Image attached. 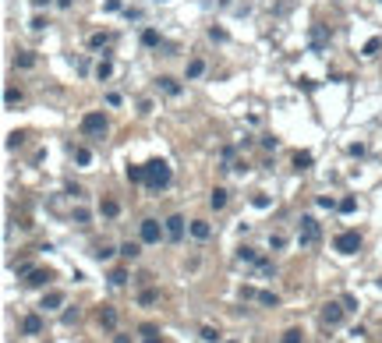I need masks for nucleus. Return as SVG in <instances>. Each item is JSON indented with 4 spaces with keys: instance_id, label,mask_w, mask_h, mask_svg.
I'll return each mask as SVG.
<instances>
[{
    "instance_id": "nucleus-1",
    "label": "nucleus",
    "mask_w": 382,
    "mask_h": 343,
    "mask_svg": "<svg viewBox=\"0 0 382 343\" xmlns=\"http://www.w3.org/2000/svg\"><path fill=\"white\" fill-rule=\"evenodd\" d=\"M170 180H174V170H170L163 160H149V163H145V184L152 187V191L170 187Z\"/></svg>"
},
{
    "instance_id": "nucleus-2",
    "label": "nucleus",
    "mask_w": 382,
    "mask_h": 343,
    "mask_svg": "<svg viewBox=\"0 0 382 343\" xmlns=\"http://www.w3.org/2000/svg\"><path fill=\"white\" fill-rule=\"evenodd\" d=\"M319 237H322L319 219H315V216H301V234H297V244H301V248H315V244H319Z\"/></svg>"
},
{
    "instance_id": "nucleus-3",
    "label": "nucleus",
    "mask_w": 382,
    "mask_h": 343,
    "mask_svg": "<svg viewBox=\"0 0 382 343\" xmlns=\"http://www.w3.org/2000/svg\"><path fill=\"white\" fill-rule=\"evenodd\" d=\"M333 248H336L340 255H358V251H361V234H358V230H343V234L333 237Z\"/></svg>"
},
{
    "instance_id": "nucleus-4",
    "label": "nucleus",
    "mask_w": 382,
    "mask_h": 343,
    "mask_svg": "<svg viewBox=\"0 0 382 343\" xmlns=\"http://www.w3.org/2000/svg\"><path fill=\"white\" fill-rule=\"evenodd\" d=\"M82 131H85V135H92V138H103V135H106V117H103L99 110L85 113V117H82Z\"/></svg>"
},
{
    "instance_id": "nucleus-5",
    "label": "nucleus",
    "mask_w": 382,
    "mask_h": 343,
    "mask_svg": "<svg viewBox=\"0 0 382 343\" xmlns=\"http://www.w3.org/2000/svg\"><path fill=\"white\" fill-rule=\"evenodd\" d=\"M163 230H167V226H160L156 219H142V226H138V237H142V244H160Z\"/></svg>"
},
{
    "instance_id": "nucleus-6",
    "label": "nucleus",
    "mask_w": 382,
    "mask_h": 343,
    "mask_svg": "<svg viewBox=\"0 0 382 343\" xmlns=\"http://www.w3.org/2000/svg\"><path fill=\"white\" fill-rule=\"evenodd\" d=\"M343 312H347V308H343V301H326L322 304V322L326 326H340L343 322Z\"/></svg>"
},
{
    "instance_id": "nucleus-7",
    "label": "nucleus",
    "mask_w": 382,
    "mask_h": 343,
    "mask_svg": "<svg viewBox=\"0 0 382 343\" xmlns=\"http://www.w3.org/2000/svg\"><path fill=\"white\" fill-rule=\"evenodd\" d=\"M163 226H167V237H170L174 244H177V241L184 237V216H181V212H174V216H167V223H163Z\"/></svg>"
},
{
    "instance_id": "nucleus-8",
    "label": "nucleus",
    "mask_w": 382,
    "mask_h": 343,
    "mask_svg": "<svg viewBox=\"0 0 382 343\" xmlns=\"http://www.w3.org/2000/svg\"><path fill=\"white\" fill-rule=\"evenodd\" d=\"M188 230H191V237H195V241H209V237H212V226H209L205 219H191Z\"/></svg>"
},
{
    "instance_id": "nucleus-9",
    "label": "nucleus",
    "mask_w": 382,
    "mask_h": 343,
    "mask_svg": "<svg viewBox=\"0 0 382 343\" xmlns=\"http://www.w3.org/2000/svg\"><path fill=\"white\" fill-rule=\"evenodd\" d=\"M326 43H329V32H326L322 25H315V28H312V50L319 53V50H326Z\"/></svg>"
},
{
    "instance_id": "nucleus-10",
    "label": "nucleus",
    "mask_w": 382,
    "mask_h": 343,
    "mask_svg": "<svg viewBox=\"0 0 382 343\" xmlns=\"http://www.w3.org/2000/svg\"><path fill=\"white\" fill-rule=\"evenodd\" d=\"M21 333H28V336L43 333V319H39V315H25V319H21Z\"/></svg>"
},
{
    "instance_id": "nucleus-11",
    "label": "nucleus",
    "mask_w": 382,
    "mask_h": 343,
    "mask_svg": "<svg viewBox=\"0 0 382 343\" xmlns=\"http://www.w3.org/2000/svg\"><path fill=\"white\" fill-rule=\"evenodd\" d=\"M46 283H50V273L46 269H32L28 280H25V287H46Z\"/></svg>"
},
{
    "instance_id": "nucleus-12",
    "label": "nucleus",
    "mask_w": 382,
    "mask_h": 343,
    "mask_svg": "<svg viewBox=\"0 0 382 343\" xmlns=\"http://www.w3.org/2000/svg\"><path fill=\"white\" fill-rule=\"evenodd\" d=\"M110 43H113L110 32H92V35H89V46H92V50H103V46H110Z\"/></svg>"
},
{
    "instance_id": "nucleus-13",
    "label": "nucleus",
    "mask_w": 382,
    "mask_h": 343,
    "mask_svg": "<svg viewBox=\"0 0 382 343\" xmlns=\"http://www.w3.org/2000/svg\"><path fill=\"white\" fill-rule=\"evenodd\" d=\"M60 304H64V294H60V290H50V294L43 297V308H46V312H57Z\"/></svg>"
},
{
    "instance_id": "nucleus-14",
    "label": "nucleus",
    "mask_w": 382,
    "mask_h": 343,
    "mask_svg": "<svg viewBox=\"0 0 382 343\" xmlns=\"http://www.w3.org/2000/svg\"><path fill=\"white\" fill-rule=\"evenodd\" d=\"M184 74H188V78H202V74H205V60H198V57L188 60V71Z\"/></svg>"
},
{
    "instance_id": "nucleus-15",
    "label": "nucleus",
    "mask_w": 382,
    "mask_h": 343,
    "mask_svg": "<svg viewBox=\"0 0 382 343\" xmlns=\"http://www.w3.org/2000/svg\"><path fill=\"white\" fill-rule=\"evenodd\" d=\"M312 163H315L312 152H297V156H294V170H308Z\"/></svg>"
},
{
    "instance_id": "nucleus-16",
    "label": "nucleus",
    "mask_w": 382,
    "mask_h": 343,
    "mask_svg": "<svg viewBox=\"0 0 382 343\" xmlns=\"http://www.w3.org/2000/svg\"><path fill=\"white\" fill-rule=\"evenodd\" d=\"M255 297H258V304H265V308H276V304H280V297L273 290H258Z\"/></svg>"
},
{
    "instance_id": "nucleus-17",
    "label": "nucleus",
    "mask_w": 382,
    "mask_h": 343,
    "mask_svg": "<svg viewBox=\"0 0 382 343\" xmlns=\"http://www.w3.org/2000/svg\"><path fill=\"white\" fill-rule=\"evenodd\" d=\"M110 74H113V60H99V64H96V78H99V82H106Z\"/></svg>"
},
{
    "instance_id": "nucleus-18",
    "label": "nucleus",
    "mask_w": 382,
    "mask_h": 343,
    "mask_svg": "<svg viewBox=\"0 0 382 343\" xmlns=\"http://www.w3.org/2000/svg\"><path fill=\"white\" fill-rule=\"evenodd\" d=\"M99 212L113 219V216H117V212H121V205H117V202H113V198H103V202H99Z\"/></svg>"
},
{
    "instance_id": "nucleus-19",
    "label": "nucleus",
    "mask_w": 382,
    "mask_h": 343,
    "mask_svg": "<svg viewBox=\"0 0 382 343\" xmlns=\"http://www.w3.org/2000/svg\"><path fill=\"white\" fill-rule=\"evenodd\" d=\"M209 205H212V209H223V205H226V187H216V191L209 195Z\"/></svg>"
},
{
    "instance_id": "nucleus-20",
    "label": "nucleus",
    "mask_w": 382,
    "mask_h": 343,
    "mask_svg": "<svg viewBox=\"0 0 382 343\" xmlns=\"http://www.w3.org/2000/svg\"><path fill=\"white\" fill-rule=\"evenodd\" d=\"M74 163H78V167H89V163H92V152H89L85 145H78V149H74Z\"/></svg>"
},
{
    "instance_id": "nucleus-21",
    "label": "nucleus",
    "mask_w": 382,
    "mask_h": 343,
    "mask_svg": "<svg viewBox=\"0 0 382 343\" xmlns=\"http://www.w3.org/2000/svg\"><path fill=\"white\" fill-rule=\"evenodd\" d=\"M160 89L167 96H181V82H174V78H160Z\"/></svg>"
},
{
    "instance_id": "nucleus-22",
    "label": "nucleus",
    "mask_w": 382,
    "mask_h": 343,
    "mask_svg": "<svg viewBox=\"0 0 382 343\" xmlns=\"http://www.w3.org/2000/svg\"><path fill=\"white\" fill-rule=\"evenodd\" d=\"M138 251H142L138 241H124V244H121V255H124V258H138Z\"/></svg>"
},
{
    "instance_id": "nucleus-23",
    "label": "nucleus",
    "mask_w": 382,
    "mask_h": 343,
    "mask_svg": "<svg viewBox=\"0 0 382 343\" xmlns=\"http://www.w3.org/2000/svg\"><path fill=\"white\" fill-rule=\"evenodd\" d=\"M99 322H103L106 329H113V326H117V312H113V308H103V312H99Z\"/></svg>"
},
{
    "instance_id": "nucleus-24",
    "label": "nucleus",
    "mask_w": 382,
    "mask_h": 343,
    "mask_svg": "<svg viewBox=\"0 0 382 343\" xmlns=\"http://www.w3.org/2000/svg\"><path fill=\"white\" fill-rule=\"evenodd\" d=\"M142 46H160V32L156 28H145L142 32Z\"/></svg>"
},
{
    "instance_id": "nucleus-25",
    "label": "nucleus",
    "mask_w": 382,
    "mask_h": 343,
    "mask_svg": "<svg viewBox=\"0 0 382 343\" xmlns=\"http://www.w3.org/2000/svg\"><path fill=\"white\" fill-rule=\"evenodd\" d=\"M379 50H382V39H368V43L361 46V57H375Z\"/></svg>"
},
{
    "instance_id": "nucleus-26",
    "label": "nucleus",
    "mask_w": 382,
    "mask_h": 343,
    "mask_svg": "<svg viewBox=\"0 0 382 343\" xmlns=\"http://www.w3.org/2000/svg\"><path fill=\"white\" fill-rule=\"evenodd\" d=\"M128 180L131 184H145V167H128Z\"/></svg>"
},
{
    "instance_id": "nucleus-27",
    "label": "nucleus",
    "mask_w": 382,
    "mask_h": 343,
    "mask_svg": "<svg viewBox=\"0 0 382 343\" xmlns=\"http://www.w3.org/2000/svg\"><path fill=\"white\" fill-rule=\"evenodd\" d=\"M198 336H202L205 343H223V336H219V333H216L212 326H202V333H198Z\"/></svg>"
},
{
    "instance_id": "nucleus-28",
    "label": "nucleus",
    "mask_w": 382,
    "mask_h": 343,
    "mask_svg": "<svg viewBox=\"0 0 382 343\" xmlns=\"http://www.w3.org/2000/svg\"><path fill=\"white\" fill-rule=\"evenodd\" d=\"M110 283H113V287H124V283H128V273H124V269H113V273H110Z\"/></svg>"
},
{
    "instance_id": "nucleus-29",
    "label": "nucleus",
    "mask_w": 382,
    "mask_h": 343,
    "mask_svg": "<svg viewBox=\"0 0 382 343\" xmlns=\"http://www.w3.org/2000/svg\"><path fill=\"white\" fill-rule=\"evenodd\" d=\"M301 340H304V336H301V329H287L280 343H301Z\"/></svg>"
},
{
    "instance_id": "nucleus-30",
    "label": "nucleus",
    "mask_w": 382,
    "mask_h": 343,
    "mask_svg": "<svg viewBox=\"0 0 382 343\" xmlns=\"http://www.w3.org/2000/svg\"><path fill=\"white\" fill-rule=\"evenodd\" d=\"M251 205H255V209H269V205H273V198H269V195H255V198H251Z\"/></svg>"
},
{
    "instance_id": "nucleus-31",
    "label": "nucleus",
    "mask_w": 382,
    "mask_h": 343,
    "mask_svg": "<svg viewBox=\"0 0 382 343\" xmlns=\"http://www.w3.org/2000/svg\"><path fill=\"white\" fill-rule=\"evenodd\" d=\"M156 297H160L156 290H142L138 294V304H156Z\"/></svg>"
},
{
    "instance_id": "nucleus-32",
    "label": "nucleus",
    "mask_w": 382,
    "mask_h": 343,
    "mask_svg": "<svg viewBox=\"0 0 382 343\" xmlns=\"http://www.w3.org/2000/svg\"><path fill=\"white\" fill-rule=\"evenodd\" d=\"M340 301H343V308H347V312H358V297L354 294H343Z\"/></svg>"
},
{
    "instance_id": "nucleus-33",
    "label": "nucleus",
    "mask_w": 382,
    "mask_h": 343,
    "mask_svg": "<svg viewBox=\"0 0 382 343\" xmlns=\"http://www.w3.org/2000/svg\"><path fill=\"white\" fill-rule=\"evenodd\" d=\"M319 209H340V202L329 198V195H319Z\"/></svg>"
},
{
    "instance_id": "nucleus-34",
    "label": "nucleus",
    "mask_w": 382,
    "mask_h": 343,
    "mask_svg": "<svg viewBox=\"0 0 382 343\" xmlns=\"http://www.w3.org/2000/svg\"><path fill=\"white\" fill-rule=\"evenodd\" d=\"M237 258H241V262H258L255 248H241V251H237Z\"/></svg>"
},
{
    "instance_id": "nucleus-35",
    "label": "nucleus",
    "mask_w": 382,
    "mask_h": 343,
    "mask_svg": "<svg viewBox=\"0 0 382 343\" xmlns=\"http://www.w3.org/2000/svg\"><path fill=\"white\" fill-rule=\"evenodd\" d=\"M18 99H21V92H18V89H7V92H4V103H7V106H14Z\"/></svg>"
},
{
    "instance_id": "nucleus-36",
    "label": "nucleus",
    "mask_w": 382,
    "mask_h": 343,
    "mask_svg": "<svg viewBox=\"0 0 382 343\" xmlns=\"http://www.w3.org/2000/svg\"><path fill=\"white\" fill-rule=\"evenodd\" d=\"M21 138H25L21 131H11V135H7V149H18V145H21Z\"/></svg>"
},
{
    "instance_id": "nucleus-37",
    "label": "nucleus",
    "mask_w": 382,
    "mask_h": 343,
    "mask_svg": "<svg viewBox=\"0 0 382 343\" xmlns=\"http://www.w3.org/2000/svg\"><path fill=\"white\" fill-rule=\"evenodd\" d=\"M283 244H287V237H283V234H273V237H269V248H273V251H280Z\"/></svg>"
},
{
    "instance_id": "nucleus-38",
    "label": "nucleus",
    "mask_w": 382,
    "mask_h": 343,
    "mask_svg": "<svg viewBox=\"0 0 382 343\" xmlns=\"http://www.w3.org/2000/svg\"><path fill=\"white\" fill-rule=\"evenodd\" d=\"M354 209H358L354 198H340V212H354Z\"/></svg>"
},
{
    "instance_id": "nucleus-39",
    "label": "nucleus",
    "mask_w": 382,
    "mask_h": 343,
    "mask_svg": "<svg viewBox=\"0 0 382 343\" xmlns=\"http://www.w3.org/2000/svg\"><path fill=\"white\" fill-rule=\"evenodd\" d=\"M32 64H35L32 53H21V57H18V67H32Z\"/></svg>"
},
{
    "instance_id": "nucleus-40",
    "label": "nucleus",
    "mask_w": 382,
    "mask_h": 343,
    "mask_svg": "<svg viewBox=\"0 0 382 343\" xmlns=\"http://www.w3.org/2000/svg\"><path fill=\"white\" fill-rule=\"evenodd\" d=\"M92 255H96V258H99V262H106V258H113V251H110V248H96V251H92Z\"/></svg>"
},
{
    "instance_id": "nucleus-41",
    "label": "nucleus",
    "mask_w": 382,
    "mask_h": 343,
    "mask_svg": "<svg viewBox=\"0 0 382 343\" xmlns=\"http://www.w3.org/2000/svg\"><path fill=\"white\" fill-rule=\"evenodd\" d=\"M32 28H35V32H43V28H46V18L35 14V18H32Z\"/></svg>"
},
{
    "instance_id": "nucleus-42",
    "label": "nucleus",
    "mask_w": 382,
    "mask_h": 343,
    "mask_svg": "<svg viewBox=\"0 0 382 343\" xmlns=\"http://www.w3.org/2000/svg\"><path fill=\"white\" fill-rule=\"evenodd\" d=\"M297 85H301V89H304V92H315V82H312V78H301V82H297Z\"/></svg>"
},
{
    "instance_id": "nucleus-43",
    "label": "nucleus",
    "mask_w": 382,
    "mask_h": 343,
    "mask_svg": "<svg viewBox=\"0 0 382 343\" xmlns=\"http://www.w3.org/2000/svg\"><path fill=\"white\" fill-rule=\"evenodd\" d=\"M74 223H89V212L85 209H74Z\"/></svg>"
},
{
    "instance_id": "nucleus-44",
    "label": "nucleus",
    "mask_w": 382,
    "mask_h": 343,
    "mask_svg": "<svg viewBox=\"0 0 382 343\" xmlns=\"http://www.w3.org/2000/svg\"><path fill=\"white\" fill-rule=\"evenodd\" d=\"M142 343H160V340H156V336H145V340H142Z\"/></svg>"
},
{
    "instance_id": "nucleus-45",
    "label": "nucleus",
    "mask_w": 382,
    "mask_h": 343,
    "mask_svg": "<svg viewBox=\"0 0 382 343\" xmlns=\"http://www.w3.org/2000/svg\"><path fill=\"white\" fill-rule=\"evenodd\" d=\"M113 343H131V340H128V336H117V340H113Z\"/></svg>"
},
{
    "instance_id": "nucleus-46",
    "label": "nucleus",
    "mask_w": 382,
    "mask_h": 343,
    "mask_svg": "<svg viewBox=\"0 0 382 343\" xmlns=\"http://www.w3.org/2000/svg\"><path fill=\"white\" fill-rule=\"evenodd\" d=\"M57 4H60V7H71V0H57Z\"/></svg>"
},
{
    "instance_id": "nucleus-47",
    "label": "nucleus",
    "mask_w": 382,
    "mask_h": 343,
    "mask_svg": "<svg viewBox=\"0 0 382 343\" xmlns=\"http://www.w3.org/2000/svg\"><path fill=\"white\" fill-rule=\"evenodd\" d=\"M223 343H237V340H223Z\"/></svg>"
},
{
    "instance_id": "nucleus-48",
    "label": "nucleus",
    "mask_w": 382,
    "mask_h": 343,
    "mask_svg": "<svg viewBox=\"0 0 382 343\" xmlns=\"http://www.w3.org/2000/svg\"><path fill=\"white\" fill-rule=\"evenodd\" d=\"M160 4H163V0H160Z\"/></svg>"
}]
</instances>
